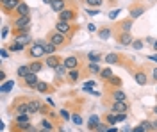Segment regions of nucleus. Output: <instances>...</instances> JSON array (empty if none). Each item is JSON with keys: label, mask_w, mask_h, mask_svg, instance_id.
<instances>
[{"label": "nucleus", "mask_w": 157, "mask_h": 132, "mask_svg": "<svg viewBox=\"0 0 157 132\" xmlns=\"http://www.w3.org/2000/svg\"><path fill=\"white\" fill-rule=\"evenodd\" d=\"M29 55L30 57H34V59H41L43 55H47V54H45V45H38V43H34V45L29 48Z\"/></svg>", "instance_id": "nucleus-1"}, {"label": "nucleus", "mask_w": 157, "mask_h": 132, "mask_svg": "<svg viewBox=\"0 0 157 132\" xmlns=\"http://www.w3.org/2000/svg\"><path fill=\"white\" fill-rule=\"evenodd\" d=\"M14 43L18 45H29L30 43V36H29V29H23V31H18L16 32V38H14Z\"/></svg>", "instance_id": "nucleus-2"}, {"label": "nucleus", "mask_w": 157, "mask_h": 132, "mask_svg": "<svg viewBox=\"0 0 157 132\" xmlns=\"http://www.w3.org/2000/svg\"><path fill=\"white\" fill-rule=\"evenodd\" d=\"M29 25H30V18H29V16H18V18L14 20V23H13V27H14L16 31L29 29Z\"/></svg>", "instance_id": "nucleus-3"}, {"label": "nucleus", "mask_w": 157, "mask_h": 132, "mask_svg": "<svg viewBox=\"0 0 157 132\" xmlns=\"http://www.w3.org/2000/svg\"><path fill=\"white\" fill-rule=\"evenodd\" d=\"M20 4H21V0H9V2H6V4H2V11L9 14V13H13V11L18 9Z\"/></svg>", "instance_id": "nucleus-4"}, {"label": "nucleus", "mask_w": 157, "mask_h": 132, "mask_svg": "<svg viewBox=\"0 0 157 132\" xmlns=\"http://www.w3.org/2000/svg\"><path fill=\"white\" fill-rule=\"evenodd\" d=\"M127 111H128L127 102H114L113 109H111V112H114V114H121V112H127Z\"/></svg>", "instance_id": "nucleus-5"}, {"label": "nucleus", "mask_w": 157, "mask_h": 132, "mask_svg": "<svg viewBox=\"0 0 157 132\" xmlns=\"http://www.w3.org/2000/svg\"><path fill=\"white\" fill-rule=\"evenodd\" d=\"M48 41L50 43H54V45H56V47H61V45H63V43H64V34H61V32H52V34H50V38H48Z\"/></svg>", "instance_id": "nucleus-6"}, {"label": "nucleus", "mask_w": 157, "mask_h": 132, "mask_svg": "<svg viewBox=\"0 0 157 132\" xmlns=\"http://www.w3.org/2000/svg\"><path fill=\"white\" fill-rule=\"evenodd\" d=\"M56 31L66 36V34L71 32V25H70V21H61V20H59L57 23H56Z\"/></svg>", "instance_id": "nucleus-7"}, {"label": "nucleus", "mask_w": 157, "mask_h": 132, "mask_svg": "<svg viewBox=\"0 0 157 132\" xmlns=\"http://www.w3.org/2000/svg\"><path fill=\"white\" fill-rule=\"evenodd\" d=\"M73 18H75V11L73 9H68V7H66L64 11L59 13V20L61 21H71Z\"/></svg>", "instance_id": "nucleus-8"}, {"label": "nucleus", "mask_w": 157, "mask_h": 132, "mask_svg": "<svg viewBox=\"0 0 157 132\" xmlns=\"http://www.w3.org/2000/svg\"><path fill=\"white\" fill-rule=\"evenodd\" d=\"M23 82H25V86H27V88H36V86H38V82H39L38 81V75L30 71L27 77H23Z\"/></svg>", "instance_id": "nucleus-9"}, {"label": "nucleus", "mask_w": 157, "mask_h": 132, "mask_svg": "<svg viewBox=\"0 0 157 132\" xmlns=\"http://www.w3.org/2000/svg\"><path fill=\"white\" fill-rule=\"evenodd\" d=\"M63 64H64L68 70H75V68H77V64H78V59L75 57V55H68V57L63 61Z\"/></svg>", "instance_id": "nucleus-10"}, {"label": "nucleus", "mask_w": 157, "mask_h": 132, "mask_svg": "<svg viewBox=\"0 0 157 132\" xmlns=\"http://www.w3.org/2000/svg\"><path fill=\"white\" fill-rule=\"evenodd\" d=\"M41 109H43V105H41V102H39V100H30L29 102V114L39 112Z\"/></svg>", "instance_id": "nucleus-11"}, {"label": "nucleus", "mask_w": 157, "mask_h": 132, "mask_svg": "<svg viewBox=\"0 0 157 132\" xmlns=\"http://www.w3.org/2000/svg\"><path fill=\"white\" fill-rule=\"evenodd\" d=\"M50 7H52V9L56 11V13H61V11H64V9H66V0H54Z\"/></svg>", "instance_id": "nucleus-12"}, {"label": "nucleus", "mask_w": 157, "mask_h": 132, "mask_svg": "<svg viewBox=\"0 0 157 132\" xmlns=\"http://www.w3.org/2000/svg\"><path fill=\"white\" fill-rule=\"evenodd\" d=\"M113 100H114V102H127V93L121 91V89L113 91Z\"/></svg>", "instance_id": "nucleus-13"}, {"label": "nucleus", "mask_w": 157, "mask_h": 132, "mask_svg": "<svg viewBox=\"0 0 157 132\" xmlns=\"http://www.w3.org/2000/svg\"><path fill=\"white\" fill-rule=\"evenodd\" d=\"M61 59H59V57H54V55H48V57H47V66H50V68H54V70H56V68H57V66H61Z\"/></svg>", "instance_id": "nucleus-14"}, {"label": "nucleus", "mask_w": 157, "mask_h": 132, "mask_svg": "<svg viewBox=\"0 0 157 132\" xmlns=\"http://www.w3.org/2000/svg\"><path fill=\"white\" fill-rule=\"evenodd\" d=\"M30 114L29 112H23V114H18V118H16V123L18 125H29L30 123Z\"/></svg>", "instance_id": "nucleus-15"}, {"label": "nucleus", "mask_w": 157, "mask_h": 132, "mask_svg": "<svg viewBox=\"0 0 157 132\" xmlns=\"http://www.w3.org/2000/svg\"><path fill=\"white\" fill-rule=\"evenodd\" d=\"M120 43H121V45H132L134 40H132V36H130L128 32H121V36H120Z\"/></svg>", "instance_id": "nucleus-16"}, {"label": "nucleus", "mask_w": 157, "mask_h": 132, "mask_svg": "<svg viewBox=\"0 0 157 132\" xmlns=\"http://www.w3.org/2000/svg\"><path fill=\"white\" fill-rule=\"evenodd\" d=\"M100 125V120H98V116H89L88 120V127L91 130H97V127Z\"/></svg>", "instance_id": "nucleus-17"}, {"label": "nucleus", "mask_w": 157, "mask_h": 132, "mask_svg": "<svg viewBox=\"0 0 157 132\" xmlns=\"http://www.w3.org/2000/svg\"><path fill=\"white\" fill-rule=\"evenodd\" d=\"M16 11H18V14H20V16H29L30 7L27 6V4H23V2H21V4H20V7H18Z\"/></svg>", "instance_id": "nucleus-18"}, {"label": "nucleus", "mask_w": 157, "mask_h": 132, "mask_svg": "<svg viewBox=\"0 0 157 132\" xmlns=\"http://www.w3.org/2000/svg\"><path fill=\"white\" fill-rule=\"evenodd\" d=\"M98 38H100V40H109V38H111V29H109V27L100 29V31H98Z\"/></svg>", "instance_id": "nucleus-19"}, {"label": "nucleus", "mask_w": 157, "mask_h": 132, "mask_svg": "<svg viewBox=\"0 0 157 132\" xmlns=\"http://www.w3.org/2000/svg\"><path fill=\"white\" fill-rule=\"evenodd\" d=\"M134 79H136L137 84H141V86H145L147 84V75L143 73V71H137L136 75H134Z\"/></svg>", "instance_id": "nucleus-20"}, {"label": "nucleus", "mask_w": 157, "mask_h": 132, "mask_svg": "<svg viewBox=\"0 0 157 132\" xmlns=\"http://www.w3.org/2000/svg\"><path fill=\"white\" fill-rule=\"evenodd\" d=\"M78 79H80V71H78V70H70L68 81H70V82H77Z\"/></svg>", "instance_id": "nucleus-21"}, {"label": "nucleus", "mask_w": 157, "mask_h": 132, "mask_svg": "<svg viewBox=\"0 0 157 132\" xmlns=\"http://www.w3.org/2000/svg\"><path fill=\"white\" fill-rule=\"evenodd\" d=\"M16 73H18L20 77L23 79V77H27V75L30 73V66H27V64H23V66H20V68H18V71H16Z\"/></svg>", "instance_id": "nucleus-22"}, {"label": "nucleus", "mask_w": 157, "mask_h": 132, "mask_svg": "<svg viewBox=\"0 0 157 132\" xmlns=\"http://www.w3.org/2000/svg\"><path fill=\"white\" fill-rule=\"evenodd\" d=\"M88 59H89L91 62H98L100 59H102V55H100V52L93 50V52H89V54H88Z\"/></svg>", "instance_id": "nucleus-23"}, {"label": "nucleus", "mask_w": 157, "mask_h": 132, "mask_svg": "<svg viewBox=\"0 0 157 132\" xmlns=\"http://www.w3.org/2000/svg\"><path fill=\"white\" fill-rule=\"evenodd\" d=\"M36 89H38L39 93H48L52 88H50L47 82H38V86H36Z\"/></svg>", "instance_id": "nucleus-24"}, {"label": "nucleus", "mask_w": 157, "mask_h": 132, "mask_svg": "<svg viewBox=\"0 0 157 132\" xmlns=\"http://www.w3.org/2000/svg\"><path fill=\"white\" fill-rule=\"evenodd\" d=\"M29 66H30V71H32V73H38V71H41V68H43V64H41L39 61L30 62Z\"/></svg>", "instance_id": "nucleus-25"}, {"label": "nucleus", "mask_w": 157, "mask_h": 132, "mask_svg": "<svg viewBox=\"0 0 157 132\" xmlns=\"http://www.w3.org/2000/svg\"><path fill=\"white\" fill-rule=\"evenodd\" d=\"M118 59H120L118 54H109V55H105V62L107 64H114V62H118Z\"/></svg>", "instance_id": "nucleus-26"}, {"label": "nucleus", "mask_w": 157, "mask_h": 132, "mask_svg": "<svg viewBox=\"0 0 157 132\" xmlns=\"http://www.w3.org/2000/svg\"><path fill=\"white\" fill-rule=\"evenodd\" d=\"M105 120H107V123H109V125H114V123H118V122H120V120H118V114H114V112H109Z\"/></svg>", "instance_id": "nucleus-27"}, {"label": "nucleus", "mask_w": 157, "mask_h": 132, "mask_svg": "<svg viewBox=\"0 0 157 132\" xmlns=\"http://www.w3.org/2000/svg\"><path fill=\"white\" fill-rule=\"evenodd\" d=\"M145 13V7H136V9L130 11V18H137V16H141Z\"/></svg>", "instance_id": "nucleus-28"}, {"label": "nucleus", "mask_w": 157, "mask_h": 132, "mask_svg": "<svg viewBox=\"0 0 157 132\" xmlns=\"http://www.w3.org/2000/svg\"><path fill=\"white\" fill-rule=\"evenodd\" d=\"M84 4L89 7H100L102 6V0H84Z\"/></svg>", "instance_id": "nucleus-29"}, {"label": "nucleus", "mask_w": 157, "mask_h": 132, "mask_svg": "<svg viewBox=\"0 0 157 132\" xmlns=\"http://www.w3.org/2000/svg\"><path fill=\"white\" fill-rule=\"evenodd\" d=\"M54 52H56V45H54V43H47V45H45V54H48V55H52V54H54Z\"/></svg>", "instance_id": "nucleus-30"}, {"label": "nucleus", "mask_w": 157, "mask_h": 132, "mask_svg": "<svg viewBox=\"0 0 157 132\" xmlns=\"http://www.w3.org/2000/svg\"><path fill=\"white\" fill-rule=\"evenodd\" d=\"M66 70H68V68H66L64 64L57 66V68H56V73H57V77H61V79H63V77H64V73H66Z\"/></svg>", "instance_id": "nucleus-31"}, {"label": "nucleus", "mask_w": 157, "mask_h": 132, "mask_svg": "<svg viewBox=\"0 0 157 132\" xmlns=\"http://www.w3.org/2000/svg\"><path fill=\"white\" fill-rule=\"evenodd\" d=\"M120 27H121V31H123V32H128V31H130V27H132V20L121 21V25H120Z\"/></svg>", "instance_id": "nucleus-32"}, {"label": "nucleus", "mask_w": 157, "mask_h": 132, "mask_svg": "<svg viewBox=\"0 0 157 132\" xmlns=\"http://www.w3.org/2000/svg\"><path fill=\"white\" fill-rule=\"evenodd\" d=\"M89 71H91V73H102L100 66H98V62H91V64H89Z\"/></svg>", "instance_id": "nucleus-33"}, {"label": "nucleus", "mask_w": 157, "mask_h": 132, "mask_svg": "<svg viewBox=\"0 0 157 132\" xmlns=\"http://www.w3.org/2000/svg\"><path fill=\"white\" fill-rule=\"evenodd\" d=\"M11 88H14V82H13V81L6 82V84L2 86V91H4V93H7V91H11Z\"/></svg>", "instance_id": "nucleus-34"}, {"label": "nucleus", "mask_w": 157, "mask_h": 132, "mask_svg": "<svg viewBox=\"0 0 157 132\" xmlns=\"http://www.w3.org/2000/svg\"><path fill=\"white\" fill-rule=\"evenodd\" d=\"M132 47H134L136 50H141V48L145 47V43H143V40H134V43H132Z\"/></svg>", "instance_id": "nucleus-35"}, {"label": "nucleus", "mask_w": 157, "mask_h": 132, "mask_svg": "<svg viewBox=\"0 0 157 132\" xmlns=\"http://www.w3.org/2000/svg\"><path fill=\"white\" fill-rule=\"evenodd\" d=\"M100 77H102V79H105V81H109V79H111V77H113V71L109 70H102V75H100Z\"/></svg>", "instance_id": "nucleus-36"}, {"label": "nucleus", "mask_w": 157, "mask_h": 132, "mask_svg": "<svg viewBox=\"0 0 157 132\" xmlns=\"http://www.w3.org/2000/svg\"><path fill=\"white\" fill-rule=\"evenodd\" d=\"M11 52H23V45H18V43L11 45Z\"/></svg>", "instance_id": "nucleus-37"}, {"label": "nucleus", "mask_w": 157, "mask_h": 132, "mask_svg": "<svg viewBox=\"0 0 157 132\" xmlns=\"http://www.w3.org/2000/svg\"><path fill=\"white\" fill-rule=\"evenodd\" d=\"M71 122L75 123V125H82V118H80V114H73V116H71Z\"/></svg>", "instance_id": "nucleus-38"}, {"label": "nucleus", "mask_w": 157, "mask_h": 132, "mask_svg": "<svg viewBox=\"0 0 157 132\" xmlns=\"http://www.w3.org/2000/svg\"><path fill=\"white\" fill-rule=\"evenodd\" d=\"M41 127L47 129V130H52V123H50L48 120H41Z\"/></svg>", "instance_id": "nucleus-39"}, {"label": "nucleus", "mask_w": 157, "mask_h": 132, "mask_svg": "<svg viewBox=\"0 0 157 132\" xmlns=\"http://www.w3.org/2000/svg\"><path fill=\"white\" fill-rule=\"evenodd\" d=\"M109 82H111V84H114V86H120V84H121V81H120L118 77H111V79H109Z\"/></svg>", "instance_id": "nucleus-40"}, {"label": "nucleus", "mask_w": 157, "mask_h": 132, "mask_svg": "<svg viewBox=\"0 0 157 132\" xmlns=\"http://www.w3.org/2000/svg\"><path fill=\"white\" fill-rule=\"evenodd\" d=\"M120 13H121V9H116V11H111V13H109V18H116L118 14H120Z\"/></svg>", "instance_id": "nucleus-41"}, {"label": "nucleus", "mask_w": 157, "mask_h": 132, "mask_svg": "<svg viewBox=\"0 0 157 132\" xmlns=\"http://www.w3.org/2000/svg\"><path fill=\"white\" fill-rule=\"evenodd\" d=\"M61 116H63L64 120H70V118H71V116H70V112L66 111V109H63V111H61Z\"/></svg>", "instance_id": "nucleus-42"}, {"label": "nucleus", "mask_w": 157, "mask_h": 132, "mask_svg": "<svg viewBox=\"0 0 157 132\" xmlns=\"http://www.w3.org/2000/svg\"><path fill=\"white\" fill-rule=\"evenodd\" d=\"M132 132H148V130L145 129V127H143V125H137V127H136V129H134Z\"/></svg>", "instance_id": "nucleus-43"}, {"label": "nucleus", "mask_w": 157, "mask_h": 132, "mask_svg": "<svg viewBox=\"0 0 157 132\" xmlns=\"http://www.w3.org/2000/svg\"><path fill=\"white\" fill-rule=\"evenodd\" d=\"M97 132H107V129H105V125H102V123H100V125L97 127Z\"/></svg>", "instance_id": "nucleus-44"}, {"label": "nucleus", "mask_w": 157, "mask_h": 132, "mask_svg": "<svg viewBox=\"0 0 157 132\" xmlns=\"http://www.w3.org/2000/svg\"><path fill=\"white\" fill-rule=\"evenodd\" d=\"M88 31L89 32H95V31H97V25H95V23H89V25H88Z\"/></svg>", "instance_id": "nucleus-45"}, {"label": "nucleus", "mask_w": 157, "mask_h": 132, "mask_svg": "<svg viewBox=\"0 0 157 132\" xmlns=\"http://www.w3.org/2000/svg\"><path fill=\"white\" fill-rule=\"evenodd\" d=\"M7 32H9V27H4V29H2V38H6Z\"/></svg>", "instance_id": "nucleus-46"}, {"label": "nucleus", "mask_w": 157, "mask_h": 132, "mask_svg": "<svg viewBox=\"0 0 157 132\" xmlns=\"http://www.w3.org/2000/svg\"><path fill=\"white\" fill-rule=\"evenodd\" d=\"M152 77H154V81H157V68H154V71H152Z\"/></svg>", "instance_id": "nucleus-47"}, {"label": "nucleus", "mask_w": 157, "mask_h": 132, "mask_svg": "<svg viewBox=\"0 0 157 132\" xmlns=\"http://www.w3.org/2000/svg\"><path fill=\"white\" fill-rule=\"evenodd\" d=\"M2 57H4V59L7 57V50H6V48H2Z\"/></svg>", "instance_id": "nucleus-48"}, {"label": "nucleus", "mask_w": 157, "mask_h": 132, "mask_svg": "<svg viewBox=\"0 0 157 132\" xmlns=\"http://www.w3.org/2000/svg\"><path fill=\"white\" fill-rule=\"evenodd\" d=\"M152 129H154V130L157 129V120H154V122H152Z\"/></svg>", "instance_id": "nucleus-49"}, {"label": "nucleus", "mask_w": 157, "mask_h": 132, "mask_svg": "<svg viewBox=\"0 0 157 132\" xmlns=\"http://www.w3.org/2000/svg\"><path fill=\"white\" fill-rule=\"evenodd\" d=\"M148 59H150V61H155V62H157V55H150Z\"/></svg>", "instance_id": "nucleus-50"}, {"label": "nucleus", "mask_w": 157, "mask_h": 132, "mask_svg": "<svg viewBox=\"0 0 157 132\" xmlns=\"http://www.w3.org/2000/svg\"><path fill=\"white\" fill-rule=\"evenodd\" d=\"M41 2H43V4H50V6H52V2H54V0H41Z\"/></svg>", "instance_id": "nucleus-51"}, {"label": "nucleus", "mask_w": 157, "mask_h": 132, "mask_svg": "<svg viewBox=\"0 0 157 132\" xmlns=\"http://www.w3.org/2000/svg\"><path fill=\"white\" fill-rule=\"evenodd\" d=\"M107 132H118V129L116 127H113V129H107Z\"/></svg>", "instance_id": "nucleus-52"}, {"label": "nucleus", "mask_w": 157, "mask_h": 132, "mask_svg": "<svg viewBox=\"0 0 157 132\" xmlns=\"http://www.w3.org/2000/svg\"><path fill=\"white\" fill-rule=\"evenodd\" d=\"M123 132H132V129H128V127H125V129H123Z\"/></svg>", "instance_id": "nucleus-53"}, {"label": "nucleus", "mask_w": 157, "mask_h": 132, "mask_svg": "<svg viewBox=\"0 0 157 132\" xmlns=\"http://www.w3.org/2000/svg\"><path fill=\"white\" fill-rule=\"evenodd\" d=\"M152 45H154V48H155V50H157V40L154 41V43H152Z\"/></svg>", "instance_id": "nucleus-54"}, {"label": "nucleus", "mask_w": 157, "mask_h": 132, "mask_svg": "<svg viewBox=\"0 0 157 132\" xmlns=\"http://www.w3.org/2000/svg\"><path fill=\"white\" fill-rule=\"evenodd\" d=\"M39 132H52V130H47V129H41Z\"/></svg>", "instance_id": "nucleus-55"}, {"label": "nucleus", "mask_w": 157, "mask_h": 132, "mask_svg": "<svg viewBox=\"0 0 157 132\" xmlns=\"http://www.w3.org/2000/svg\"><path fill=\"white\" fill-rule=\"evenodd\" d=\"M154 114H155V116H157V107H154Z\"/></svg>", "instance_id": "nucleus-56"}, {"label": "nucleus", "mask_w": 157, "mask_h": 132, "mask_svg": "<svg viewBox=\"0 0 157 132\" xmlns=\"http://www.w3.org/2000/svg\"><path fill=\"white\" fill-rule=\"evenodd\" d=\"M6 2H9V0H2V4H6Z\"/></svg>", "instance_id": "nucleus-57"}]
</instances>
